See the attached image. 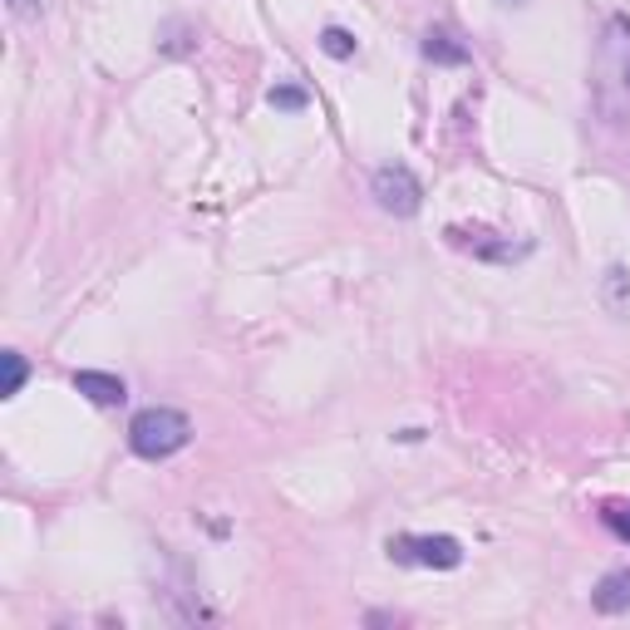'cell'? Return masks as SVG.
Wrapping results in <instances>:
<instances>
[{
	"label": "cell",
	"mask_w": 630,
	"mask_h": 630,
	"mask_svg": "<svg viewBox=\"0 0 630 630\" xmlns=\"http://www.w3.org/2000/svg\"><path fill=\"white\" fill-rule=\"evenodd\" d=\"M192 439V424L182 409H162V404H154V409L134 414V424H128V443H134L138 459L148 463H162L172 459V453H182Z\"/></svg>",
	"instance_id": "obj_1"
},
{
	"label": "cell",
	"mask_w": 630,
	"mask_h": 630,
	"mask_svg": "<svg viewBox=\"0 0 630 630\" xmlns=\"http://www.w3.org/2000/svg\"><path fill=\"white\" fill-rule=\"evenodd\" d=\"M384 552L400 566H429V572H453V566L463 562V542L459 537H443V532L439 537H414V532L390 537Z\"/></svg>",
	"instance_id": "obj_2"
},
{
	"label": "cell",
	"mask_w": 630,
	"mask_h": 630,
	"mask_svg": "<svg viewBox=\"0 0 630 630\" xmlns=\"http://www.w3.org/2000/svg\"><path fill=\"white\" fill-rule=\"evenodd\" d=\"M370 192H374V202H380L390 217H414V212L424 207V188H419V178H414L404 162H384V168H374Z\"/></svg>",
	"instance_id": "obj_3"
},
{
	"label": "cell",
	"mask_w": 630,
	"mask_h": 630,
	"mask_svg": "<svg viewBox=\"0 0 630 630\" xmlns=\"http://www.w3.org/2000/svg\"><path fill=\"white\" fill-rule=\"evenodd\" d=\"M443 237L453 241L459 251H469L477 261H497V267H513L532 251V241H513V237H497V232H483V227H449Z\"/></svg>",
	"instance_id": "obj_4"
},
{
	"label": "cell",
	"mask_w": 630,
	"mask_h": 630,
	"mask_svg": "<svg viewBox=\"0 0 630 630\" xmlns=\"http://www.w3.org/2000/svg\"><path fill=\"white\" fill-rule=\"evenodd\" d=\"M75 390L85 394L89 404H99V409H119V404L128 400V384L104 370H75Z\"/></svg>",
	"instance_id": "obj_5"
},
{
	"label": "cell",
	"mask_w": 630,
	"mask_h": 630,
	"mask_svg": "<svg viewBox=\"0 0 630 630\" xmlns=\"http://www.w3.org/2000/svg\"><path fill=\"white\" fill-rule=\"evenodd\" d=\"M419 49H424V59H434V65H469V45H463L453 30H443V25L424 30Z\"/></svg>",
	"instance_id": "obj_6"
},
{
	"label": "cell",
	"mask_w": 630,
	"mask_h": 630,
	"mask_svg": "<svg viewBox=\"0 0 630 630\" xmlns=\"http://www.w3.org/2000/svg\"><path fill=\"white\" fill-rule=\"evenodd\" d=\"M592 606H596L601 616H621V611H630V566H621V572H611V576H601V582H596Z\"/></svg>",
	"instance_id": "obj_7"
},
{
	"label": "cell",
	"mask_w": 630,
	"mask_h": 630,
	"mask_svg": "<svg viewBox=\"0 0 630 630\" xmlns=\"http://www.w3.org/2000/svg\"><path fill=\"white\" fill-rule=\"evenodd\" d=\"M606 59H616V69H621V85H626V94H630V20H611Z\"/></svg>",
	"instance_id": "obj_8"
},
{
	"label": "cell",
	"mask_w": 630,
	"mask_h": 630,
	"mask_svg": "<svg viewBox=\"0 0 630 630\" xmlns=\"http://www.w3.org/2000/svg\"><path fill=\"white\" fill-rule=\"evenodd\" d=\"M158 49L162 55H192V49H198V30L182 25V20H168V25L158 30Z\"/></svg>",
	"instance_id": "obj_9"
},
{
	"label": "cell",
	"mask_w": 630,
	"mask_h": 630,
	"mask_svg": "<svg viewBox=\"0 0 630 630\" xmlns=\"http://www.w3.org/2000/svg\"><path fill=\"white\" fill-rule=\"evenodd\" d=\"M0 370H5V380H0V400H15V394L25 390V380H30L25 355H20V350H5V355H0Z\"/></svg>",
	"instance_id": "obj_10"
},
{
	"label": "cell",
	"mask_w": 630,
	"mask_h": 630,
	"mask_svg": "<svg viewBox=\"0 0 630 630\" xmlns=\"http://www.w3.org/2000/svg\"><path fill=\"white\" fill-rule=\"evenodd\" d=\"M267 104H271V109H281V114H301V109L311 104V94H306L301 85H277V89L267 94Z\"/></svg>",
	"instance_id": "obj_11"
},
{
	"label": "cell",
	"mask_w": 630,
	"mask_h": 630,
	"mask_svg": "<svg viewBox=\"0 0 630 630\" xmlns=\"http://www.w3.org/2000/svg\"><path fill=\"white\" fill-rule=\"evenodd\" d=\"M606 306H611L616 315H626V311H630V277H626L621 267L606 271Z\"/></svg>",
	"instance_id": "obj_12"
},
{
	"label": "cell",
	"mask_w": 630,
	"mask_h": 630,
	"mask_svg": "<svg viewBox=\"0 0 630 630\" xmlns=\"http://www.w3.org/2000/svg\"><path fill=\"white\" fill-rule=\"evenodd\" d=\"M320 49L330 59H355V35L340 25H330V30H320Z\"/></svg>",
	"instance_id": "obj_13"
},
{
	"label": "cell",
	"mask_w": 630,
	"mask_h": 630,
	"mask_svg": "<svg viewBox=\"0 0 630 630\" xmlns=\"http://www.w3.org/2000/svg\"><path fill=\"white\" fill-rule=\"evenodd\" d=\"M601 522L611 527L621 542H630V503H606V507H601Z\"/></svg>",
	"instance_id": "obj_14"
},
{
	"label": "cell",
	"mask_w": 630,
	"mask_h": 630,
	"mask_svg": "<svg viewBox=\"0 0 630 630\" xmlns=\"http://www.w3.org/2000/svg\"><path fill=\"white\" fill-rule=\"evenodd\" d=\"M10 10H15L20 20H35L40 15V0H10Z\"/></svg>",
	"instance_id": "obj_15"
}]
</instances>
